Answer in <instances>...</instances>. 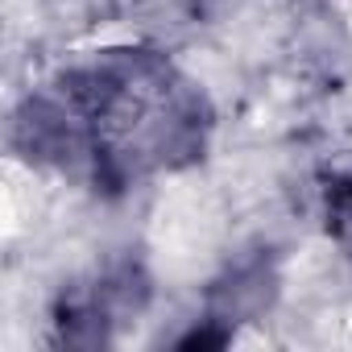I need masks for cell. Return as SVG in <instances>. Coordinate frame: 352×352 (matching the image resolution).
I'll list each match as a JSON object with an SVG mask.
<instances>
[{
  "mask_svg": "<svg viewBox=\"0 0 352 352\" xmlns=\"http://www.w3.org/2000/svg\"><path fill=\"white\" fill-rule=\"evenodd\" d=\"M212 133L204 91L153 50H100L30 96L17 137L42 166L129 187L149 170L195 162Z\"/></svg>",
  "mask_w": 352,
  "mask_h": 352,
  "instance_id": "cell-1",
  "label": "cell"
}]
</instances>
